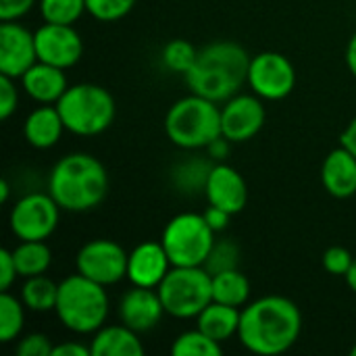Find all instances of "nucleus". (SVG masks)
<instances>
[{
	"label": "nucleus",
	"instance_id": "1",
	"mask_svg": "<svg viewBox=\"0 0 356 356\" xmlns=\"http://www.w3.org/2000/svg\"><path fill=\"white\" fill-rule=\"evenodd\" d=\"M302 315L296 302L286 296H263L242 309L238 338L254 355L288 353L300 338Z\"/></svg>",
	"mask_w": 356,
	"mask_h": 356
},
{
	"label": "nucleus",
	"instance_id": "2",
	"mask_svg": "<svg viewBox=\"0 0 356 356\" xmlns=\"http://www.w3.org/2000/svg\"><path fill=\"white\" fill-rule=\"evenodd\" d=\"M250 54L234 40H217L198 50L192 69L184 75L192 94L225 102L248 83Z\"/></svg>",
	"mask_w": 356,
	"mask_h": 356
},
{
	"label": "nucleus",
	"instance_id": "3",
	"mask_svg": "<svg viewBox=\"0 0 356 356\" xmlns=\"http://www.w3.org/2000/svg\"><path fill=\"white\" fill-rule=\"evenodd\" d=\"M48 192L63 211L86 213L106 198L108 173L96 156L71 152L54 163L48 175Z\"/></svg>",
	"mask_w": 356,
	"mask_h": 356
},
{
	"label": "nucleus",
	"instance_id": "4",
	"mask_svg": "<svg viewBox=\"0 0 356 356\" xmlns=\"http://www.w3.org/2000/svg\"><path fill=\"white\" fill-rule=\"evenodd\" d=\"M106 286L96 284L81 273H73L58 284L56 317L73 334H96L108 317Z\"/></svg>",
	"mask_w": 356,
	"mask_h": 356
},
{
	"label": "nucleus",
	"instance_id": "5",
	"mask_svg": "<svg viewBox=\"0 0 356 356\" xmlns=\"http://www.w3.org/2000/svg\"><path fill=\"white\" fill-rule=\"evenodd\" d=\"M165 131L167 138L184 150L207 148L221 136V108L217 102L198 94L184 96L167 111Z\"/></svg>",
	"mask_w": 356,
	"mask_h": 356
},
{
	"label": "nucleus",
	"instance_id": "6",
	"mask_svg": "<svg viewBox=\"0 0 356 356\" xmlns=\"http://www.w3.org/2000/svg\"><path fill=\"white\" fill-rule=\"evenodd\" d=\"M56 108L63 117L65 129L81 138L106 131L117 115L113 94L96 83L69 86L56 102Z\"/></svg>",
	"mask_w": 356,
	"mask_h": 356
},
{
	"label": "nucleus",
	"instance_id": "7",
	"mask_svg": "<svg viewBox=\"0 0 356 356\" xmlns=\"http://www.w3.org/2000/svg\"><path fill=\"white\" fill-rule=\"evenodd\" d=\"M156 290L167 315L196 319L213 302V275L204 267H171Z\"/></svg>",
	"mask_w": 356,
	"mask_h": 356
},
{
	"label": "nucleus",
	"instance_id": "8",
	"mask_svg": "<svg viewBox=\"0 0 356 356\" xmlns=\"http://www.w3.org/2000/svg\"><path fill=\"white\" fill-rule=\"evenodd\" d=\"M161 242L173 267H202L213 250L215 232L200 213H179L163 229Z\"/></svg>",
	"mask_w": 356,
	"mask_h": 356
},
{
	"label": "nucleus",
	"instance_id": "9",
	"mask_svg": "<svg viewBox=\"0 0 356 356\" xmlns=\"http://www.w3.org/2000/svg\"><path fill=\"white\" fill-rule=\"evenodd\" d=\"M60 211L50 192H31L10 209L8 227L19 240H48L58 227Z\"/></svg>",
	"mask_w": 356,
	"mask_h": 356
},
{
	"label": "nucleus",
	"instance_id": "10",
	"mask_svg": "<svg viewBox=\"0 0 356 356\" xmlns=\"http://www.w3.org/2000/svg\"><path fill=\"white\" fill-rule=\"evenodd\" d=\"M127 259L129 252H125L121 244L108 238H96L77 250L75 269L96 284L115 286L127 277Z\"/></svg>",
	"mask_w": 356,
	"mask_h": 356
},
{
	"label": "nucleus",
	"instance_id": "11",
	"mask_svg": "<svg viewBox=\"0 0 356 356\" xmlns=\"http://www.w3.org/2000/svg\"><path fill=\"white\" fill-rule=\"evenodd\" d=\"M250 90L263 100H284L292 94L296 86V69L288 56L282 52H261L250 60L248 71Z\"/></svg>",
	"mask_w": 356,
	"mask_h": 356
},
{
	"label": "nucleus",
	"instance_id": "12",
	"mask_svg": "<svg viewBox=\"0 0 356 356\" xmlns=\"http://www.w3.org/2000/svg\"><path fill=\"white\" fill-rule=\"evenodd\" d=\"M38 60L54 65L58 69L75 67L83 56V40L73 25L46 23L35 29Z\"/></svg>",
	"mask_w": 356,
	"mask_h": 356
},
{
	"label": "nucleus",
	"instance_id": "13",
	"mask_svg": "<svg viewBox=\"0 0 356 356\" xmlns=\"http://www.w3.org/2000/svg\"><path fill=\"white\" fill-rule=\"evenodd\" d=\"M267 111L263 98L252 94H236L221 106V136L234 144L252 140L265 125Z\"/></svg>",
	"mask_w": 356,
	"mask_h": 356
},
{
	"label": "nucleus",
	"instance_id": "14",
	"mask_svg": "<svg viewBox=\"0 0 356 356\" xmlns=\"http://www.w3.org/2000/svg\"><path fill=\"white\" fill-rule=\"evenodd\" d=\"M38 63L35 35L17 21H2L0 27V73L21 79Z\"/></svg>",
	"mask_w": 356,
	"mask_h": 356
},
{
	"label": "nucleus",
	"instance_id": "15",
	"mask_svg": "<svg viewBox=\"0 0 356 356\" xmlns=\"http://www.w3.org/2000/svg\"><path fill=\"white\" fill-rule=\"evenodd\" d=\"M165 313L167 311L163 307L159 290H154V288L134 286L119 300V319H121V323L131 327L138 334H146V332L154 330L161 323Z\"/></svg>",
	"mask_w": 356,
	"mask_h": 356
},
{
	"label": "nucleus",
	"instance_id": "16",
	"mask_svg": "<svg viewBox=\"0 0 356 356\" xmlns=\"http://www.w3.org/2000/svg\"><path fill=\"white\" fill-rule=\"evenodd\" d=\"M204 194L209 204L219 207L232 215L242 213L248 202V186L244 177L238 169H234L227 163L213 165L204 186Z\"/></svg>",
	"mask_w": 356,
	"mask_h": 356
},
{
	"label": "nucleus",
	"instance_id": "17",
	"mask_svg": "<svg viewBox=\"0 0 356 356\" xmlns=\"http://www.w3.org/2000/svg\"><path fill=\"white\" fill-rule=\"evenodd\" d=\"M173 263L163 246V242H142L127 259V280L131 286L159 288L165 275L171 271Z\"/></svg>",
	"mask_w": 356,
	"mask_h": 356
},
{
	"label": "nucleus",
	"instance_id": "18",
	"mask_svg": "<svg viewBox=\"0 0 356 356\" xmlns=\"http://www.w3.org/2000/svg\"><path fill=\"white\" fill-rule=\"evenodd\" d=\"M19 81L23 92L40 104H56L69 88L65 69L42 60L29 67Z\"/></svg>",
	"mask_w": 356,
	"mask_h": 356
},
{
	"label": "nucleus",
	"instance_id": "19",
	"mask_svg": "<svg viewBox=\"0 0 356 356\" xmlns=\"http://www.w3.org/2000/svg\"><path fill=\"white\" fill-rule=\"evenodd\" d=\"M321 181L330 196L350 198L356 194V156L340 144L334 148L321 167Z\"/></svg>",
	"mask_w": 356,
	"mask_h": 356
},
{
	"label": "nucleus",
	"instance_id": "20",
	"mask_svg": "<svg viewBox=\"0 0 356 356\" xmlns=\"http://www.w3.org/2000/svg\"><path fill=\"white\" fill-rule=\"evenodd\" d=\"M63 131H65V123H63V117H60L56 104L54 106L42 104V106L33 108L23 123L25 142L38 150H48V148L56 146Z\"/></svg>",
	"mask_w": 356,
	"mask_h": 356
},
{
	"label": "nucleus",
	"instance_id": "21",
	"mask_svg": "<svg viewBox=\"0 0 356 356\" xmlns=\"http://www.w3.org/2000/svg\"><path fill=\"white\" fill-rule=\"evenodd\" d=\"M92 356H142L144 346L138 338V332H134L127 325H102L92 342H90Z\"/></svg>",
	"mask_w": 356,
	"mask_h": 356
},
{
	"label": "nucleus",
	"instance_id": "22",
	"mask_svg": "<svg viewBox=\"0 0 356 356\" xmlns=\"http://www.w3.org/2000/svg\"><path fill=\"white\" fill-rule=\"evenodd\" d=\"M240 317L242 311L238 307H229L223 302H211L198 317H196V327L202 330L209 338L215 342L223 344L238 336L240 330Z\"/></svg>",
	"mask_w": 356,
	"mask_h": 356
},
{
	"label": "nucleus",
	"instance_id": "23",
	"mask_svg": "<svg viewBox=\"0 0 356 356\" xmlns=\"http://www.w3.org/2000/svg\"><path fill=\"white\" fill-rule=\"evenodd\" d=\"M13 257L19 277L44 275L52 265V250L46 240H21V244L13 250Z\"/></svg>",
	"mask_w": 356,
	"mask_h": 356
},
{
	"label": "nucleus",
	"instance_id": "24",
	"mask_svg": "<svg viewBox=\"0 0 356 356\" xmlns=\"http://www.w3.org/2000/svg\"><path fill=\"white\" fill-rule=\"evenodd\" d=\"M213 300L229 307H246L250 300V282L240 269L213 275Z\"/></svg>",
	"mask_w": 356,
	"mask_h": 356
},
{
	"label": "nucleus",
	"instance_id": "25",
	"mask_svg": "<svg viewBox=\"0 0 356 356\" xmlns=\"http://www.w3.org/2000/svg\"><path fill=\"white\" fill-rule=\"evenodd\" d=\"M19 298L33 313L54 311L56 309V298H58V284L52 282L50 277H46V273L25 277V284L21 288Z\"/></svg>",
	"mask_w": 356,
	"mask_h": 356
},
{
	"label": "nucleus",
	"instance_id": "26",
	"mask_svg": "<svg viewBox=\"0 0 356 356\" xmlns=\"http://www.w3.org/2000/svg\"><path fill=\"white\" fill-rule=\"evenodd\" d=\"M25 305L8 290L0 294V340L4 344L17 340L25 325Z\"/></svg>",
	"mask_w": 356,
	"mask_h": 356
},
{
	"label": "nucleus",
	"instance_id": "27",
	"mask_svg": "<svg viewBox=\"0 0 356 356\" xmlns=\"http://www.w3.org/2000/svg\"><path fill=\"white\" fill-rule=\"evenodd\" d=\"M223 353L221 344L209 338L202 330H190L179 334L171 344L173 356H219Z\"/></svg>",
	"mask_w": 356,
	"mask_h": 356
},
{
	"label": "nucleus",
	"instance_id": "28",
	"mask_svg": "<svg viewBox=\"0 0 356 356\" xmlns=\"http://www.w3.org/2000/svg\"><path fill=\"white\" fill-rule=\"evenodd\" d=\"M88 13L86 0H40V15L46 23L73 25Z\"/></svg>",
	"mask_w": 356,
	"mask_h": 356
},
{
	"label": "nucleus",
	"instance_id": "29",
	"mask_svg": "<svg viewBox=\"0 0 356 356\" xmlns=\"http://www.w3.org/2000/svg\"><path fill=\"white\" fill-rule=\"evenodd\" d=\"M198 56V50L192 42L188 40H181V38H175L171 40L165 48H163V54H161V60L163 65L171 71V73H181L186 75L194 60Z\"/></svg>",
	"mask_w": 356,
	"mask_h": 356
},
{
	"label": "nucleus",
	"instance_id": "30",
	"mask_svg": "<svg viewBox=\"0 0 356 356\" xmlns=\"http://www.w3.org/2000/svg\"><path fill=\"white\" fill-rule=\"evenodd\" d=\"M213 165H209L207 161H198V159H192V161H186V163H179L175 169H173V181L179 190H190V192H196L198 188L204 190L207 186V179H209V173H211Z\"/></svg>",
	"mask_w": 356,
	"mask_h": 356
},
{
	"label": "nucleus",
	"instance_id": "31",
	"mask_svg": "<svg viewBox=\"0 0 356 356\" xmlns=\"http://www.w3.org/2000/svg\"><path fill=\"white\" fill-rule=\"evenodd\" d=\"M238 265H240V246L232 238H223V240H215L213 250L202 267L211 275H217L221 271L238 269Z\"/></svg>",
	"mask_w": 356,
	"mask_h": 356
},
{
	"label": "nucleus",
	"instance_id": "32",
	"mask_svg": "<svg viewBox=\"0 0 356 356\" xmlns=\"http://www.w3.org/2000/svg\"><path fill=\"white\" fill-rule=\"evenodd\" d=\"M138 0H86L88 13L100 23H115L127 17Z\"/></svg>",
	"mask_w": 356,
	"mask_h": 356
},
{
	"label": "nucleus",
	"instance_id": "33",
	"mask_svg": "<svg viewBox=\"0 0 356 356\" xmlns=\"http://www.w3.org/2000/svg\"><path fill=\"white\" fill-rule=\"evenodd\" d=\"M353 261H355V257L344 246H332L323 254V267H325V271L330 275H338V277H346V273L353 267Z\"/></svg>",
	"mask_w": 356,
	"mask_h": 356
},
{
	"label": "nucleus",
	"instance_id": "34",
	"mask_svg": "<svg viewBox=\"0 0 356 356\" xmlns=\"http://www.w3.org/2000/svg\"><path fill=\"white\" fill-rule=\"evenodd\" d=\"M54 344L50 342V338L46 334H27L19 340V344L15 346V355L17 356H52Z\"/></svg>",
	"mask_w": 356,
	"mask_h": 356
},
{
	"label": "nucleus",
	"instance_id": "35",
	"mask_svg": "<svg viewBox=\"0 0 356 356\" xmlns=\"http://www.w3.org/2000/svg\"><path fill=\"white\" fill-rule=\"evenodd\" d=\"M19 106V90L17 79L0 73V119L6 121Z\"/></svg>",
	"mask_w": 356,
	"mask_h": 356
},
{
	"label": "nucleus",
	"instance_id": "36",
	"mask_svg": "<svg viewBox=\"0 0 356 356\" xmlns=\"http://www.w3.org/2000/svg\"><path fill=\"white\" fill-rule=\"evenodd\" d=\"M17 277H19V271H17V265H15L13 250L2 248L0 250V290L6 292L15 284Z\"/></svg>",
	"mask_w": 356,
	"mask_h": 356
},
{
	"label": "nucleus",
	"instance_id": "37",
	"mask_svg": "<svg viewBox=\"0 0 356 356\" xmlns=\"http://www.w3.org/2000/svg\"><path fill=\"white\" fill-rule=\"evenodd\" d=\"M35 0H0V19L2 21H19L33 8Z\"/></svg>",
	"mask_w": 356,
	"mask_h": 356
},
{
	"label": "nucleus",
	"instance_id": "38",
	"mask_svg": "<svg viewBox=\"0 0 356 356\" xmlns=\"http://www.w3.org/2000/svg\"><path fill=\"white\" fill-rule=\"evenodd\" d=\"M202 215H204L207 223L211 225V229H213L215 234L223 232V229L229 225V219L234 217L232 213H227V211H223V209H219V207H213V204H209V209H207Z\"/></svg>",
	"mask_w": 356,
	"mask_h": 356
},
{
	"label": "nucleus",
	"instance_id": "39",
	"mask_svg": "<svg viewBox=\"0 0 356 356\" xmlns=\"http://www.w3.org/2000/svg\"><path fill=\"white\" fill-rule=\"evenodd\" d=\"M52 356H92V350H90V346H86L77 340H69V342L54 344Z\"/></svg>",
	"mask_w": 356,
	"mask_h": 356
},
{
	"label": "nucleus",
	"instance_id": "40",
	"mask_svg": "<svg viewBox=\"0 0 356 356\" xmlns=\"http://www.w3.org/2000/svg\"><path fill=\"white\" fill-rule=\"evenodd\" d=\"M232 144H234L232 140H227L225 136H219V138H215V140L207 146V152H209V156H211L213 161L225 163V159L229 156Z\"/></svg>",
	"mask_w": 356,
	"mask_h": 356
},
{
	"label": "nucleus",
	"instance_id": "41",
	"mask_svg": "<svg viewBox=\"0 0 356 356\" xmlns=\"http://www.w3.org/2000/svg\"><path fill=\"white\" fill-rule=\"evenodd\" d=\"M340 144L344 146V148H348L353 154L356 156V117L346 125V129L342 131V136H340Z\"/></svg>",
	"mask_w": 356,
	"mask_h": 356
},
{
	"label": "nucleus",
	"instance_id": "42",
	"mask_svg": "<svg viewBox=\"0 0 356 356\" xmlns=\"http://www.w3.org/2000/svg\"><path fill=\"white\" fill-rule=\"evenodd\" d=\"M346 65H348L350 73L356 77V33L350 38V42L346 46Z\"/></svg>",
	"mask_w": 356,
	"mask_h": 356
},
{
	"label": "nucleus",
	"instance_id": "43",
	"mask_svg": "<svg viewBox=\"0 0 356 356\" xmlns=\"http://www.w3.org/2000/svg\"><path fill=\"white\" fill-rule=\"evenodd\" d=\"M346 284H348V288L353 290L356 294V257H355V261H353V267H350V271L346 273Z\"/></svg>",
	"mask_w": 356,
	"mask_h": 356
},
{
	"label": "nucleus",
	"instance_id": "44",
	"mask_svg": "<svg viewBox=\"0 0 356 356\" xmlns=\"http://www.w3.org/2000/svg\"><path fill=\"white\" fill-rule=\"evenodd\" d=\"M8 194H10V186H8L6 179H2V181H0V202H2V204L8 202Z\"/></svg>",
	"mask_w": 356,
	"mask_h": 356
},
{
	"label": "nucleus",
	"instance_id": "45",
	"mask_svg": "<svg viewBox=\"0 0 356 356\" xmlns=\"http://www.w3.org/2000/svg\"><path fill=\"white\" fill-rule=\"evenodd\" d=\"M350 355L356 356V344H355V346H353V348H350Z\"/></svg>",
	"mask_w": 356,
	"mask_h": 356
}]
</instances>
